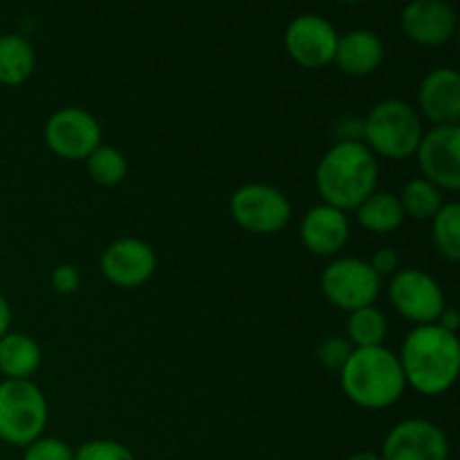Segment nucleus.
Masks as SVG:
<instances>
[{"label":"nucleus","mask_w":460,"mask_h":460,"mask_svg":"<svg viewBox=\"0 0 460 460\" xmlns=\"http://www.w3.org/2000/svg\"><path fill=\"white\" fill-rule=\"evenodd\" d=\"M368 265H371L373 272H376L380 279L394 277V274L400 270V256L394 247H380V250L371 256Z\"/></svg>","instance_id":"30"},{"label":"nucleus","mask_w":460,"mask_h":460,"mask_svg":"<svg viewBox=\"0 0 460 460\" xmlns=\"http://www.w3.org/2000/svg\"><path fill=\"white\" fill-rule=\"evenodd\" d=\"M99 268L112 286L133 290L151 281L157 268V256L155 250L139 238H117L103 250Z\"/></svg>","instance_id":"13"},{"label":"nucleus","mask_w":460,"mask_h":460,"mask_svg":"<svg viewBox=\"0 0 460 460\" xmlns=\"http://www.w3.org/2000/svg\"><path fill=\"white\" fill-rule=\"evenodd\" d=\"M75 452L70 445L61 438H52V436H40L34 443H30L22 454V460H72Z\"/></svg>","instance_id":"26"},{"label":"nucleus","mask_w":460,"mask_h":460,"mask_svg":"<svg viewBox=\"0 0 460 460\" xmlns=\"http://www.w3.org/2000/svg\"><path fill=\"white\" fill-rule=\"evenodd\" d=\"M389 299L395 313L416 326H429L443 314L445 292L431 274L420 268H404L391 277Z\"/></svg>","instance_id":"8"},{"label":"nucleus","mask_w":460,"mask_h":460,"mask_svg":"<svg viewBox=\"0 0 460 460\" xmlns=\"http://www.w3.org/2000/svg\"><path fill=\"white\" fill-rule=\"evenodd\" d=\"M36 54L30 40L18 34L0 36V84L21 85L34 75Z\"/></svg>","instance_id":"20"},{"label":"nucleus","mask_w":460,"mask_h":460,"mask_svg":"<svg viewBox=\"0 0 460 460\" xmlns=\"http://www.w3.org/2000/svg\"><path fill=\"white\" fill-rule=\"evenodd\" d=\"M350 353H353V346L346 337H328L319 344L317 355L319 362L328 368V371H337L340 373L344 368V364L349 362Z\"/></svg>","instance_id":"27"},{"label":"nucleus","mask_w":460,"mask_h":460,"mask_svg":"<svg viewBox=\"0 0 460 460\" xmlns=\"http://www.w3.org/2000/svg\"><path fill=\"white\" fill-rule=\"evenodd\" d=\"M12 326V308H9L7 299L0 295V337H4Z\"/></svg>","instance_id":"32"},{"label":"nucleus","mask_w":460,"mask_h":460,"mask_svg":"<svg viewBox=\"0 0 460 460\" xmlns=\"http://www.w3.org/2000/svg\"><path fill=\"white\" fill-rule=\"evenodd\" d=\"M85 166H88V175L93 178V182L102 184V187H117L124 182L126 173H128V160L124 153L108 144L94 148L85 160Z\"/></svg>","instance_id":"24"},{"label":"nucleus","mask_w":460,"mask_h":460,"mask_svg":"<svg viewBox=\"0 0 460 460\" xmlns=\"http://www.w3.org/2000/svg\"><path fill=\"white\" fill-rule=\"evenodd\" d=\"M385 61V40L371 30H350L340 34L335 49V63L340 72L353 79L371 76Z\"/></svg>","instance_id":"17"},{"label":"nucleus","mask_w":460,"mask_h":460,"mask_svg":"<svg viewBox=\"0 0 460 460\" xmlns=\"http://www.w3.org/2000/svg\"><path fill=\"white\" fill-rule=\"evenodd\" d=\"M404 216L416 220H431L443 209V191L425 178L409 180L398 196Z\"/></svg>","instance_id":"22"},{"label":"nucleus","mask_w":460,"mask_h":460,"mask_svg":"<svg viewBox=\"0 0 460 460\" xmlns=\"http://www.w3.org/2000/svg\"><path fill=\"white\" fill-rule=\"evenodd\" d=\"M48 418V400L34 382H0V438L4 443L27 447L43 436Z\"/></svg>","instance_id":"5"},{"label":"nucleus","mask_w":460,"mask_h":460,"mask_svg":"<svg viewBox=\"0 0 460 460\" xmlns=\"http://www.w3.org/2000/svg\"><path fill=\"white\" fill-rule=\"evenodd\" d=\"M382 460H449L447 434L436 422L409 418L398 422L382 443Z\"/></svg>","instance_id":"12"},{"label":"nucleus","mask_w":460,"mask_h":460,"mask_svg":"<svg viewBox=\"0 0 460 460\" xmlns=\"http://www.w3.org/2000/svg\"><path fill=\"white\" fill-rule=\"evenodd\" d=\"M416 160L422 178L440 191L460 189V128L458 126H431L425 130L416 148Z\"/></svg>","instance_id":"10"},{"label":"nucleus","mask_w":460,"mask_h":460,"mask_svg":"<svg viewBox=\"0 0 460 460\" xmlns=\"http://www.w3.org/2000/svg\"><path fill=\"white\" fill-rule=\"evenodd\" d=\"M346 460H382V458H380V454H376V452H355V454H350Z\"/></svg>","instance_id":"33"},{"label":"nucleus","mask_w":460,"mask_h":460,"mask_svg":"<svg viewBox=\"0 0 460 460\" xmlns=\"http://www.w3.org/2000/svg\"><path fill=\"white\" fill-rule=\"evenodd\" d=\"M380 166L377 157L362 142H335L314 171V184L323 205L340 211H355L376 193Z\"/></svg>","instance_id":"2"},{"label":"nucleus","mask_w":460,"mask_h":460,"mask_svg":"<svg viewBox=\"0 0 460 460\" xmlns=\"http://www.w3.org/2000/svg\"><path fill=\"white\" fill-rule=\"evenodd\" d=\"M319 286L328 304L344 313H355L376 304L382 292V279L373 272L368 261L340 256L323 268Z\"/></svg>","instance_id":"6"},{"label":"nucleus","mask_w":460,"mask_h":460,"mask_svg":"<svg viewBox=\"0 0 460 460\" xmlns=\"http://www.w3.org/2000/svg\"><path fill=\"white\" fill-rule=\"evenodd\" d=\"M301 243L305 250L322 259H332L346 247L350 238V220L344 211L331 205H317L301 218Z\"/></svg>","instance_id":"16"},{"label":"nucleus","mask_w":460,"mask_h":460,"mask_svg":"<svg viewBox=\"0 0 460 460\" xmlns=\"http://www.w3.org/2000/svg\"><path fill=\"white\" fill-rule=\"evenodd\" d=\"M456 12L445 0H413L400 12V30L425 48H440L456 36Z\"/></svg>","instance_id":"14"},{"label":"nucleus","mask_w":460,"mask_h":460,"mask_svg":"<svg viewBox=\"0 0 460 460\" xmlns=\"http://www.w3.org/2000/svg\"><path fill=\"white\" fill-rule=\"evenodd\" d=\"M431 238L443 256L449 263L460 261V205L458 202H445L443 209L431 218Z\"/></svg>","instance_id":"23"},{"label":"nucleus","mask_w":460,"mask_h":460,"mask_svg":"<svg viewBox=\"0 0 460 460\" xmlns=\"http://www.w3.org/2000/svg\"><path fill=\"white\" fill-rule=\"evenodd\" d=\"M436 323H438L440 328H445V331H447V332H454V335H456V331H458V326H460L458 310L445 308L443 314H440L438 322H436Z\"/></svg>","instance_id":"31"},{"label":"nucleus","mask_w":460,"mask_h":460,"mask_svg":"<svg viewBox=\"0 0 460 460\" xmlns=\"http://www.w3.org/2000/svg\"><path fill=\"white\" fill-rule=\"evenodd\" d=\"M45 144L54 155L67 162L88 160L90 153L102 146V124L93 112L79 106L58 108L45 124Z\"/></svg>","instance_id":"9"},{"label":"nucleus","mask_w":460,"mask_h":460,"mask_svg":"<svg viewBox=\"0 0 460 460\" xmlns=\"http://www.w3.org/2000/svg\"><path fill=\"white\" fill-rule=\"evenodd\" d=\"M340 382L350 402L371 411L394 407L407 391L398 355L386 346L353 349L349 362L340 371Z\"/></svg>","instance_id":"3"},{"label":"nucleus","mask_w":460,"mask_h":460,"mask_svg":"<svg viewBox=\"0 0 460 460\" xmlns=\"http://www.w3.org/2000/svg\"><path fill=\"white\" fill-rule=\"evenodd\" d=\"M332 135H335V142H362L364 119L353 115L340 117V119L332 124Z\"/></svg>","instance_id":"29"},{"label":"nucleus","mask_w":460,"mask_h":460,"mask_svg":"<svg viewBox=\"0 0 460 460\" xmlns=\"http://www.w3.org/2000/svg\"><path fill=\"white\" fill-rule=\"evenodd\" d=\"M418 115L434 126H458L460 75L454 67L427 72L418 85Z\"/></svg>","instance_id":"15"},{"label":"nucleus","mask_w":460,"mask_h":460,"mask_svg":"<svg viewBox=\"0 0 460 460\" xmlns=\"http://www.w3.org/2000/svg\"><path fill=\"white\" fill-rule=\"evenodd\" d=\"M72 460H137V458H135V454L130 452L126 445L117 443V440L97 438L81 445V447L75 452V456H72Z\"/></svg>","instance_id":"25"},{"label":"nucleus","mask_w":460,"mask_h":460,"mask_svg":"<svg viewBox=\"0 0 460 460\" xmlns=\"http://www.w3.org/2000/svg\"><path fill=\"white\" fill-rule=\"evenodd\" d=\"M364 119L362 144L373 155L389 160H407L416 155V148L425 135L422 117L416 106L404 99H382Z\"/></svg>","instance_id":"4"},{"label":"nucleus","mask_w":460,"mask_h":460,"mask_svg":"<svg viewBox=\"0 0 460 460\" xmlns=\"http://www.w3.org/2000/svg\"><path fill=\"white\" fill-rule=\"evenodd\" d=\"M398 359L407 386L427 398H436L456 385L460 341L454 332H447L438 323L416 326L404 337Z\"/></svg>","instance_id":"1"},{"label":"nucleus","mask_w":460,"mask_h":460,"mask_svg":"<svg viewBox=\"0 0 460 460\" xmlns=\"http://www.w3.org/2000/svg\"><path fill=\"white\" fill-rule=\"evenodd\" d=\"M355 218H358L359 227H364L367 232L391 234L402 227L407 216H404L395 193L376 191L355 209Z\"/></svg>","instance_id":"19"},{"label":"nucleus","mask_w":460,"mask_h":460,"mask_svg":"<svg viewBox=\"0 0 460 460\" xmlns=\"http://www.w3.org/2000/svg\"><path fill=\"white\" fill-rule=\"evenodd\" d=\"M337 39H340V31L328 18L319 13H301L290 21L283 43L292 61L308 70H317L332 63Z\"/></svg>","instance_id":"11"},{"label":"nucleus","mask_w":460,"mask_h":460,"mask_svg":"<svg viewBox=\"0 0 460 460\" xmlns=\"http://www.w3.org/2000/svg\"><path fill=\"white\" fill-rule=\"evenodd\" d=\"M40 346L22 332H7L0 337V373L4 380H30L40 367Z\"/></svg>","instance_id":"18"},{"label":"nucleus","mask_w":460,"mask_h":460,"mask_svg":"<svg viewBox=\"0 0 460 460\" xmlns=\"http://www.w3.org/2000/svg\"><path fill=\"white\" fill-rule=\"evenodd\" d=\"M229 211L238 227L259 236L279 234L292 218V205L286 193L265 182L238 187L229 198Z\"/></svg>","instance_id":"7"},{"label":"nucleus","mask_w":460,"mask_h":460,"mask_svg":"<svg viewBox=\"0 0 460 460\" xmlns=\"http://www.w3.org/2000/svg\"><path fill=\"white\" fill-rule=\"evenodd\" d=\"M49 283H52V288L58 295H72V292L79 290L81 272L75 265L61 263L52 270V274H49Z\"/></svg>","instance_id":"28"},{"label":"nucleus","mask_w":460,"mask_h":460,"mask_svg":"<svg viewBox=\"0 0 460 460\" xmlns=\"http://www.w3.org/2000/svg\"><path fill=\"white\" fill-rule=\"evenodd\" d=\"M386 335H389V322L385 313L376 305H367L355 313H349L346 322V340L353 349H376L385 346Z\"/></svg>","instance_id":"21"}]
</instances>
